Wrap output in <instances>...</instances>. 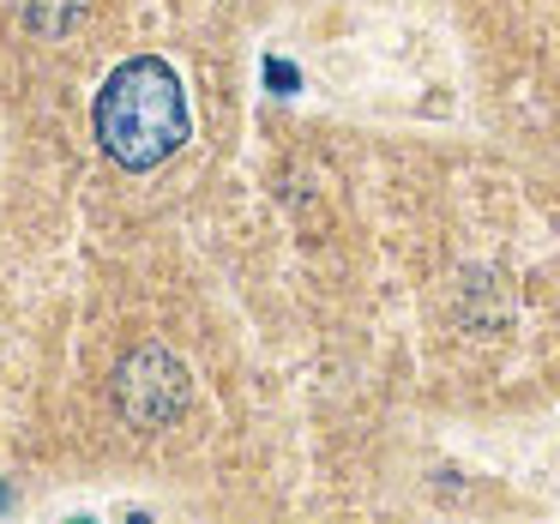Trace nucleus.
Returning a JSON list of instances; mask_svg holds the SVG:
<instances>
[{
    "instance_id": "2",
    "label": "nucleus",
    "mask_w": 560,
    "mask_h": 524,
    "mask_svg": "<svg viewBox=\"0 0 560 524\" xmlns=\"http://www.w3.org/2000/svg\"><path fill=\"white\" fill-rule=\"evenodd\" d=\"M266 79H271L278 91H290V85H295V67H283V61H266Z\"/></svg>"
},
{
    "instance_id": "1",
    "label": "nucleus",
    "mask_w": 560,
    "mask_h": 524,
    "mask_svg": "<svg viewBox=\"0 0 560 524\" xmlns=\"http://www.w3.org/2000/svg\"><path fill=\"white\" fill-rule=\"evenodd\" d=\"M97 145L109 151L121 170H158L163 158L187 145V91L175 79V67L127 61L121 73L103 85L97 97Z\"/></svg>"
}]
</instances>
